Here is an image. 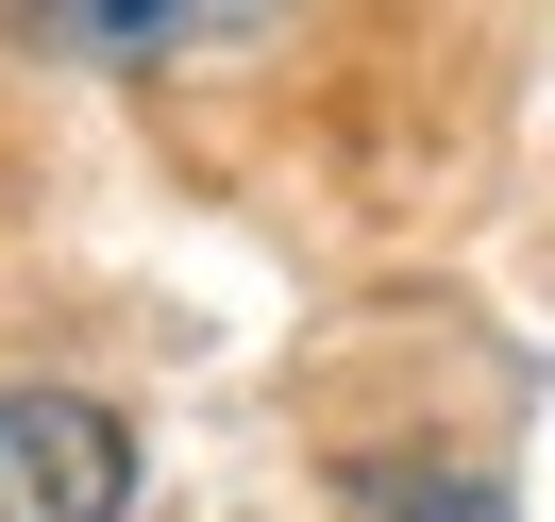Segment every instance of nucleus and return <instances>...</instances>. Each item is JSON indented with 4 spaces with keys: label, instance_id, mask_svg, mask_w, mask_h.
Here are the masks:
<instances>
[{
    "label": "nucleus",
    "instance_id": "obj_1",
    "mask_svg": "<svg viewBox=\"0 0 555 522\" xmlns=\"http://www.w3.org/2000/svg\"><path fill=\"white\" fill-rule=\"evenodd\" d=\"M135 506V421L85 387H0V522H118Z\"/></svg>",
    "mask_w": 555,
    "mask_h": 522
},
{
    "label": "nucleus",
    "instance_id": "obj_2",
    "mask_svg": "<svg viewBox=\"0 0 555 522\" xmlns=\"http://www.w3.org/2000/svg\"><path fill=\"white\" fill-rule=\"evenodd\" d=\"M270 0H17V35L68 51V68H185V51H236Z\"/></svg>",
    "mask_w": 555,
    "mask_h": 522
}]
</instances>
